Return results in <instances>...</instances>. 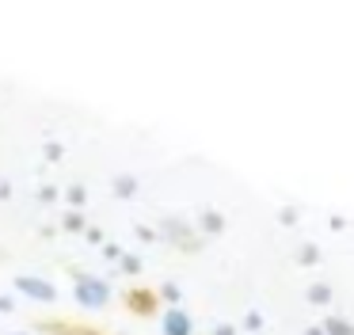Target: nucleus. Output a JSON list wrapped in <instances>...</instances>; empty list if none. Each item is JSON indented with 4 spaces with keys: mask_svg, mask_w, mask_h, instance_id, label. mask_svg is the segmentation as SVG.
Wrapping results in <instances>:
<instances>
[{
    "mask_svg": "<svg viewBox=\"0 0 354 335\" xmlns=\"http://www.w3.org/2000/svg\"><path fill=\"white\" fill-rule=\"evenodd\" d=\"M46 160H62V145H57V141L46 145Z\"/></svg>",
    "mask_w": 354,
    "mask_h": 335,
    "instance_id": "7",
    "label": "nucleus"
},
{
    "mask_svg": "<svg viewBox=\"0 0 354 335\" xmlns=\"http://www.w3.org/2000/svg\"><path fill=\"white\" fill-rule=\"evenodd\" d=\"M107 259H122V248H115V244H107V251H103Z\"/></svg>",
    "mask_w": 354,
    "mask_h": 335,
    "instance_id": "10",
    "label": "nucleus"
},
{
    "mask_svg": "<svg viewBox=\"0 0 354 335\" xmlns=\"http://www.w3.org/2000/svg\"><path fill=\"white\" fill-rule=\"evenodd\" d=\"M8 198H12V183L0 179V202H8Z\"/></svg>",
    "mask_w": 354,
    "mask_h": 335,
    "instance_id": "9",
    "label": "nucleus"
},
{
    "mask_svg": "<svg viewBox=\"0 0 354 335\" xmlns=\"http://www.w3.org/2000/svg\"><path fill=\"white\" fill-rule=\"evenodd\" d=\"M65 228H69V233H80V228H84V217H80V213L73 210L69 217H65Z\"/></svg>",
    "mask_w": 354,
    "mask_h": 335,
    "instance_id": "5",
    "label": "nucleus"
},
{
    "mask_svg": "<svg viewBox=\"0 0 354 335\" xmlns=\"http://www.w3.org/2000/svg\"><path fill=\"white\" fill-rule=\"evenodd\" d=\"M54 198H57L54 187H39V202H54Z\"/></svg>",
    "mask_w": 354,
    "mask_h": 335,
    "instance_id": "8",
    "label": "nucleus"
},
{
    "mask_svg": "<svg viewBox=\"0 0 354 335\" xmlns=\"http://www.w3.org/2000/svg\"><path fill=\"white\" fill-rule=\"evenodd\" d=\"M19 335H39V332H19Z\"/></svg>",
    "mask_w": 354,
    "mask_h": 335,
    "instance_id": "13",
    "label": "nucleus"
},
{
    "mask_svg": "<svg viewBox=\"0 0 354 335\" xmlns=\"http://www.w3.org/2000/svg\"><path fill=\"white\" fill-rule=\"evenodd\" d=\"M16 293L31 297V301H39V305L57 301V286H54V282H46V278H39V274H19V278H16Z\"/></svg>",
    "mask_w": 354,
    "mask_h": 335,
    "instance_id": "2",
    "label": "nucleus"
},
{
    "mask_svg": "<svg viewBox=\"0 0 354 335\" xmlns=\"http://www.w3.org/2000/svg\"><path fill=\"white\" fill-rule=\"evenodd\" d=\"M164 335H191V320H187V312H179V309L164 312Z\"/></svg>",
    "mask_w": 354,
    "mask_h": 335,
    "instance_id": "3",
    "label": "nucleus"
},
{
    "mask_svg": "<svg viewBox=\"0 0 354 335\" xmlns=\"http://www.w3.org/2000/svg\"><path fill=\"white\" fill-rule=\"evenodd\" d=\"M0 312H12V297L8 293H0Z\"/></svg>",
    "mask_w": 354,
    "mask_h": 335,
    "instance_id": "12",
    "label": "nucleus"
},
{
    "mask_svg": "<svg viewBox=\"0 0 354 335\" xmlns=\"http://www.w3.org/2000/svg\"><path fill=\"white\" fill-rule=\"evenodd\" d=\"M133 190H138V179H133V175H118L115 179V194L118 198H130Z\"/></svg>",
    "mask_w": 354,
    "mask_h": 335,
    "instance_id": "4",
    "label": "nucleus"
},
{
    "mask_svg": "<svg viewBox=\"0 0 354 335\" xmlns=\"http://www.w3.org/2000/svg\"><path fill=\"white\" fill-rule=\"evenodd\" d=\"M73 297H77L84 309H103L111 301V286L95 274H77V286H73Z\"/></svg>",
    "mask_w": 354,
    "mask_h": 335,
    "instance_id": "1",
    "label": "nucleus"
},
{
    "mask_svg": "<svg viewBox=\"0 0 354 335\" xmlns=\"http://www.w3.org/2000/svg\"><path fill=\"white\" fill-rule=\"evenodd\" d=\"M65 198H69V202H73V206H84V198H88V190H84V187H69V194H65Z\"/></svg>",
    "mask_w": 354,
    "mask_h": 335,
    "instance_id": "6",
    "label": "nucleus"
},
{
    "mask_svg": "<svg viewBox=\"0 0 354 335\" xmlns=\"http://www.w3.org/2000/svg\"><path fill=\"white\" fill-rule=\"evenodd\" d=\"M331 332H335V335H351V327H346V324H339V320H331Z\"/></svg>",
    "mask_w": 354,
    "mask_h": 335,
    "instance_id": "11",
    "label": "nucleus"
}]
</instances>
